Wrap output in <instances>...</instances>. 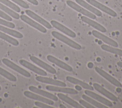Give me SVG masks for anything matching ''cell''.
Returning <instances> with one entry per match:
<instances>
[{
    "mask_svg": "<svg viewBox=\"0 0 122 108\" xmlns=\"http://www.w3.org/2000/svg\"><path fill=\"white\" fill-rule=\"evenodd\" d=\"M51 35L56 39L65 43L67 45L74 49L77 50L81 49V46L80 44L57 31H52L51 32Z\"/></svg>",
    "mask_w": 122,
    "mask_h": 108,
    "instance_id": "cell-1",
    "label": "cell"
},
{
    "mask_svg": "<svg viewBox=\"0 0 122 108\" xmlns=\"http://www.w3.org/2000/svg\"><path fill=\"white\" fill-rule=\"evenodd\" d=\"M66 3L69 7L78 11V12L84 15L85 16L93 20L96 19V16L95 14L86 10L85 8L81 6H80L79 4L75 3L74 2L70 0H68L66 1Z\"/></svg>",
    "mask_w": 122,
    "mask_h": 108,
    "instance_id": "cell-2",
    "label": "cell"
},
{
    "mask_svg": "<svg viewBox=\"0 0 122 108\" xmlns=\"http://www.w3.org/2000/svg\"><path fill=\"white\" fill-rule=\"evenodd\" d=\"M2 62L6 66L14 70V71L17 72L18 73L20 74L22 76L27 78H30L31 77V74L29 72H28L22 68H21L20 67L16 65L9 59L4 58L2 59Z\"/></svg>",
    "mask_w": 122,
    "mask_h": 108,
    "instance_id": "cell-3",
    "label": "cell"
},
{
    "mask_svg": "<svg viewBox=\"0 0 122 108\" xmlns=\"http://www.w3.org/2000/svg\"><path fill=\"white\" fill-rule=\"evenodd\" d=\"M23 94L25 96H26L27 98L36 100L38 101H40V102H42L48 104L50 105H53L54 104L53 100L50 99L49 98H45L44 97H43L40 95H39L38 94H36L31 91H29L27 90L23 92Z\"/></svg>",
    "mask_w": 122,
    "mask_h": 108,
    "instance_id": "cell-4",
    "label": "cell"
},
{
    "mask_svg": "<svg viewBox=\"0 0 122 108\" xmlns=\"http://www.w3.org/2000/svg\"><path fill=\"white\" fill-rule=\"evenodd\" d=\"M95 70L102 77L106 79L107 80H108L113 85L117 87H122V84L120 83V82H119L117 79H116L113 77L111 76L110 74H109L100 68L96 67L95 68Z\"/></svg>",
    "mask_w": 122,
    "mask_h": 108,
    "instance_id": "cell-5",
    "label": "cell"
},
{
    "mask_svg": "<svg viewBox=\"0 0 122 108\" xmlns=\"http://www.w3.org/2000/svg\"><path fill=\"white\" fill-rule=\"evenodd\" d=\"M19 63L22 66L26 68L27 69L33 71V72L36 73L39 75L45 76L47 75L46 72L44 70L37 67L33 64L30 63V62L27 61L25 59H20L19 60Z\"/></svg>",
    "mask_w": 122,
    "mask_h": 108,
    "instance_id": "cell-6",
    "label": "cell"
},
{
    "mask_svg": "<svg viewBox=\"0 0 122 108\" xmlns=\"http://www.w3.org/2000/svg\"><path fill=\"white\" fill-rule=\"evenodd\" d=\"M86 1L89 4H91L97 9L105 12L106 13L109 14V15L112 17H116L117 16V13L114 10L109 8V7L104 5L103 4L100 3L99 2L95 0H86Z\"/></svg>",
    "mask_w": 122,
    "mask_h": 108,
    "instance_id": "cell-7",
    "label": "cell"
},
{
    "mask_svg": "<svg viewBox=\"0 0 122 108\" xmlns=\"http://www.w3.org/2000/svg\"><path fill=\"white\" fill-rule=\"evenodd\" d=\"M45 88L48 90H50L51 91L58 92L60 93H64L70 94L75 95L78 94V91L74 88H67L65 87L48 85L45 87Z\"/></svg>",
    "mask_w": 122,
    "mask_h": 108,
    "instance_id": "cell-8",
    "label": "cell"
},
{
    "mask_svg": "<svg viewBox=\"0 0 122 108\" xmlns=\"http://www.w3.org/2000/svg\"><path fill=\"white\" fill-rule=\"evenodd\" d=\"M51 26H53L54 28L64 33L65 34L69 36V37L71 38L76 37V35L74 32H73L66 26H64L63 25L61 24V23H59V22L54 20H52L51 21Z\"/></svg>",
    "mask_w": 122,
    "mask_h": 108,
    "instance_id": "cell-9",
    "label": "cell"
},
{
    "mask_svg": "<svg viewBox=\"0 0 122 108\" xmlns=\"http://www.w3.org/2000/svg\"><path fill=\"white\" fill-rule=\"evenodd\" d=\"M30 59L33 63H35L40 67L42 68L48 72L53 74H54L56 73V70L54 68H53L52 66L49 65L48 64L45 63V62L38 59V58L34 56H31L30 57Z\"/></svg>",
    "mask_w": 122,
    "mask_h": 108,
    "instance_id": "cell-10",
    "label": "cell"
},
{
    "mask_svg": "<svg viewBox=\"0 0 122 108\" xmlns=\"http://www.w3.org/2000/svg\"><path fill=\"white\" fill-rule=\"evenodd\" d=\"M84 93L86 95L93 98L98 102L106 105L108 107H112L113 106L112 103L108 99L102 97L101 96L96 94V93L92 91V90L85 89V90L84 91Z\"/></svg>",
    "mask_w": 122,
    "mask_h": 108,
    "instance_id": "cell-11",
    "label": "cell"
},
{
    "mask_svg": "<svg viewBox=\"0 0 122 108\" xmlns=\"http://www.w3.org/2000/svg\"><path fill=\"white\" fill-rule=\"evenodd\" d=\"M36 79L41 83L48 84L53 86H61V87H66V84L65 83L58 80H56L51 78L46 77L42 76H36L35 78Z\"/></svg>",
    "mask_w": 122,
    "mask_h": 108,
    "instance_id": "cell-12",
    "label": "cell"
},
{
    "mask_svg": "<svg viewBox=\"0 0 122 108\" xmlns=\"http://www.w3.org/2000/svg\"><path fill=\"white\" fill-rule=\"evenodd\" d=\"M20 19L24 22H25V23L30 25V26H32V27L35 28L39 31H40L42 33H44L47 32V29H46V28L45 27H44L41 24L35 21L32 19L28 17L26 15H21L20 16Z\"/></svg>",
    "mask_w": 122,
    "mask_h": 108,
    "instance_id": "cell-13",
    "label": "cell"
},
{
    "mask_svg": "<svg viewBox=\"0 0 122 108\" xmlns=\"http://www.w3.org/2000/svg\"><path fill=\"white\" fill-rule=\"evenodd\" d=\"M92 34L96 38L102 40L103 42L110 46L116 48L118 46V43L115 41L105 36V35L101 33L100 32L93 30L92 31Z\"/></svg>",
    "mask_w": 122,
    "mask_h": 108,
    "instance_id": "cell-14",
    "label": "cell"
},
{
    "mask_svg": "<svg viewBox=\"0 0 122 108\" xmlns=\"http://www.w3.org/2000/svg\"><path fill=\"white\" fill-rule=\"evenodd\" d=\"M47 59L51 62L54 64L58 67L61 68V69H62L67 71L69 72H71L73 70V69L72 67L67 64V63L64 62L63 61L59 59H58L55 58V57L49 55L47 56Z\"/></svg>",
    "mask_w": 122,
    "mask_h": 108,
    "instance_id": "cell-15",
    "label": "cell"
},
{
    "mask_svg": "<svg viewBox=\"0 0 122 108\" xmlns=\"http://www.w3.org/2000/svg\"><path fill=\"white\" fill-rule=\"evenodd\" d=\"M29 89L34 93H35L36 94H38L39 95H40L43 97H44L45 98H49L50 99H51L53 101H57L58 100V97L55 96V95L51 93L48 91L43 90L42 89H40L36 87H34L33 86H30L29 87Z\"/></svg>",
    "mask_w": 122,
    "mask_h": 108,
    "instance_id": "cell-16",
    "label": "cell"
},
{
    "mask_svg": "<svg viewBox=\"0 0 122 108\" xmlns=\"http://www.w3.org/2000/svg\"><path fill=\"white\" fill-rule=\"evenodd\" d=\"M93 88L98 92H99L101 94L103 95L106 98H108L109 99L113 101H117L118 98H117L113 95L112 93L103 87L97 84L96 83H94L93 84Z\"/></svg>",
    "mask_w": 122,
    "mask_h": 108,
    "instance_id": "cell-17",
    "label": "cell"
},
{
    "mask_svg": "<svg viewBox=\"0 0 122 108\" xmlns=\"http://www.w3.org/2000/svg\"><path fill=\"white\" fill-rule=\"evenodd\" d=\"M25 13L30 18L34 19V20L44 26L46 28L50 29L52 28V26L50 23H49L47 21L41 17L40 16L37 15L32 11L29 10H25Z\"/></svg>",
    "mask_w": 122,
    "mask_h": 108,
    "instance_id": "cell-18",
    "label": "cell"
},
{
    "mask_svg": "<svg viewBox=\"0 0 122 108\" xmlns=\"http://www.w3.org/2000/svg\"><path fill=\"white\" fill-rule=\"evenodd\" d=\"M81 20L99 31L102 32H105L106 31V29L103 26L94 21L91 18L85 16H82L81 17Z\"/></svg>",
    "mask_w": 122,
    "mask_h": 108,
    "instance_id": "cell-19",
    "label": "cell"
},
{
    "mask_svg": "<svg viewBox=\"0 0 122 108\" xmlns=\"http://www.w3.org/2000/svg\"><path fill=\"white\" fill-rule=\"evenodd\" d=\"M76 3L78 4L85 8L86 10H87L88 11H90L91 12L93 13L95 15L100 17L102 16V13L101 11L98 10L97 8H95L94 6L92 5L91 4H89L88 2H86L83 0H75Z\"/></svg>",
    "mask_w": 122,
    "mask_h": 108,
    "instance_id": "cell-20",
    "label": "cell"
},
{
    "mask_svg": "<svg viewBox=\"0 0 122 108\" xmlns=\"http://www.w3.org/2000/svg\"><path fill=\"white\" fill-rule=\"evenodd\" d=\"M66 80L68 82L77 85H79L85 89H88L90 90H93L94 88L93 86H92L91 85L87 84V83H85L81 80H79L78 79H76L75 78L71 77V76H67L66 77Z\"/></svg>",
    "mask_w": 122,
    "mask_h": 108,
    "instance_id": "cell-21",
    "label": "cell"
},
{
    "mask_svg": "<svg viewBox=\"0 0 122 108\" xmlns=\"http://www.w3.org/2000/svg\"><path fill=\"white\" fill-rule=\"evenodd\" d=\"M57 97L61 100L64 101L66 103L68 104L70 106L75 108H83V107L81 106L80 103L75 101L73 99L70 98L69 97L64 95L62 93H59L57 94Z\"/></svg>",
    "mask_w": 122,
    "mask_h": 108,
    "instance_id": "cell-22",
    "label": "cell"
},
{
    "mask_svg": "<svg viewBox=\"0 0 122 108\" xmlns=\"http://www.w3.org/2000/svg\"><path fill=\"white\" fill-rule=\"evenodd\" d=\"M0 31L4 32V33H6L8 34H9L14 37L17 38H19V39H21L23 37V35L17 31H16L15 30L13 29H9L7 27L1 26L0 25Z\"/></svg>",
    "mask_w": 122,
    "mask_h": 108,
    "instance_id": "cell-23",
    "label": "cell"
},
{
    "mask_svg": "<svg viewBox=\"0 0 122 108\" xmlns=\"http://www.w3.org/2000/svg\"><path fill=\"white\" fill-rule=\"evenodd\" d=\"M82 98L84 99L85 100L87 101L89 103H90L91 104L93 105L94 107L98 108H108L107 106L106 105L98 102V101L96 100L95 99H93V98L89 97V96L83 94L82 95Z\"/></svg>",
    "mask_w": 122,
    "mask_h": 108,
    "instance_id": "cell-24",
    "label": "cell"
},
{
    "mask_svg": "<svg viewBox=\"0 0 122 108\" xmlns=\"http://www.w3.org/2000/svg\"><path fill=\"white\" fill-rule=\"evenodd\" d=\"M101 48L106 51H108L111 53H113L122 57V50L119 49H117L116 47L105 44H102L101 46Z\"/></svg>",
    "mask_w": 122,
    "mask_h": 108,
    "instance_id": "cell-25",
    "label": "cell"
},
{
    "mask_svg": "<svg viewBox=\"0 0 122 108\" xmlns=\"http://www.w3.org/2000/svg\"><path fill=\"white\" fill-rule=\"evenodd\" d=\"M0 38L6 41L13 46H17L19 45V42L17 39L8 35L1 31H0Z\"/></svg>",
    "mask_w": 122,
    "mask_h": 108,
    "instance_id": "cell-26",
    "label": "cell"
},
{
    "mask_svg": "<svg viewBox=\"0 0 122 108\" xmlns=\"http://www.w3.org/2000/svg\"><path fill=\"white\" fill-rule=\"evenodd\" d=\"M0 9H1L3 11L6 12L7 14H9L10 16L16 20L19 19V18H20L19 14L17 13L16 11L12 10L11 9H10L9 8L4 5L3 4L1 3H0Z\"/></svg>",
    "mask_w": 122,
    "mask_h": 108,
    "instance_id": "cell-27",
    "label": "cell"
},
{
    "mask_svg": "<svg viewBox=\"0 0 122 108\" xmlns=\"http://www.w3.org/2000/svg\"><path fill=\"white\" fill-rule=\"evenodd\" d=\"M0 75L5 77L8 80L10 81L15 82L17 81V79L15 76H14L13 74L7 71L5 69L0 67Z\"/></svg>",
    "mask_w": 122,
    "mask_h": 108,
    "instance_id": "cell-28",
    "label": "cell"
},
{
    "mask_svg": "<svg viewBox=\"0 0 122 108\" xmlns=\"http://www.w3.org/2000/svg\"><path fill=\"white\" fill-rule=\"evenodd\" d=\"M0 2L7 6L16 12H20V9L17 5L9 0H0Z\"/></svg>",
    "mask_w": 122,
    "mask_h": 108,
    "instance_id": "cell-29",
    "label": "cell"
},
{
    "mask_svg": "<svg viewBox=\"0 0 122 108\" xmlns=\"http://www.w3.org/2000/svg\"><path fill=\"white\" fill-rule=\"evenodd\" d=\"M0 25H2L3 26H5L11 29H14L15 27V24L11 22H9L8 21V20H5L1 19H0Z\"/></svg>",
    "mask_w": 122,
    "mask_h": 108,
    "instance_id": "cell-30",
    "label": "cell"
},
{
    "mask_svg": "<svg viewBox=\"0 0 122 108\" xmlns=\"http://www.w3.org/2000/svg\"><path fill=\"white\" fill-rule=\"evenodd\" d=\"M11 0L24 9H27L29 8V5L26 2L24 1L23 0Z\"/></svg>",
    "mask_w": 122,
    "mask_h": 108,
    "instance_id": "cell-31",
    "label": "cell"
},
{
    "mask_svg": "<svg viewBox=\"0 0 122 108\" xmlns=\"http://www.w3.org/2000/svg\"><path fill=\"white\" fill-rule=\"evenodd\" d=\"M34 104L37 107L41 108H53V107L50 106L48 104H46L42 102L38 101L35 102Z\"/></svg>",
    "mask_w": 122,
    "mask_h": 108,
    "instance_id": "cell-32",
    "label": "cell"
},
{
    "mask_svg": "<svg viewBox=\"0 0 122 108\" xmlns=\"http://www.w3.org/2000/svg\"><path fill=\"white\" fill-rule=\"evenodd\" d=\"M79 103L84 108H95L93 105L91 104L90 103L87 102V101L85 100L84 99H80L79 100Z\"/></svg>",
    "mask_w": 122,
    "mask_h": 108,
    "instance_id": "cell-33",
    "label": "cell"
},
{
    "mask_svg": "<svg viewBox=\"0 0 122 108\" xmlns=\"http://www.w3.org/2000/svg\"><path fill=\"white\" fill-rule=\"evenodd\" d=\"M0 17L3 18V19L6 20H8L9 21H11L12 20L10 16L8 15V14H7L4 11H2L1 10H0Z\"/></svg>",
    "mask_w": 122,
    "mask_h": 108,
    "instance_id": "cell-34",
    "label": "cell"
},
{
    "mask_svg": "<svg viewBox=\"0 0 122 108\" xmlns=\"http://www.w3.org/2000/svg\"><path fill=\"white\" fill-rule=\"evenodd\" d=\"M27 0L34 5H38L39 4L38 1L37 0Z\"/></svg>",
    "mask_w": 122,
    "mask_h": 108,
    "instance_id": "cell-35",
    "label": "cell"
},
{
    "mask_svg": "<svg viewBox=\"0 0 122 108\" xmlns=\"http://www.w3.org/2000/svg\"><path fill=\"white\" fill-rule=\"evenodd\" d=\"M117 65L119 67L122 68V61H118V62H117Z\"/></svg>",
    "mask_w": 122,
    "mask_h": 108,
    "instance_id": "cell-36",
    "label": "cell"
},
{
    "mask_svg": "<svg viewBox=\"0 0 122 108\" xmlns=\"http://www.w3.org/2000/svg\"><path fill=\"white\" fill-rule=\"evenodd\" d=\"M1 87L0 86V90H1Z\"/></svg>",
    "mask_w": 122,
    "mask_h": 108,
    "instance_id": "cell-37",
    "label": "cell"
},
{
    "mask_svg": "<svg viewBox=\"0 0 122 108\" xmlns=\"http://www.w3.org/2000/svg\"></svg>",
    "mask_w": 122,
    "mask_h": 108,
    "instance_id": "cell-38",
    "label": "cell"
}]
</instances>
